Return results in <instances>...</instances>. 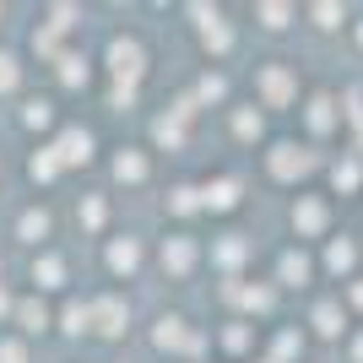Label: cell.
<instances>
[{"label": "cell", "instance_id": "obj_1", "mask_svg": "<svg viewBox=\"0 0 363 363\" xmlns=\"http://www.w3.org/2000/svg\"><path fill=\"white\" fill-rule=\"evenodd\" d=\"M11 82H16V71H11V60L0 55V87H11Z\"/></svg>", "mask_w": 363, "mask_h": 363}]
</instances>
